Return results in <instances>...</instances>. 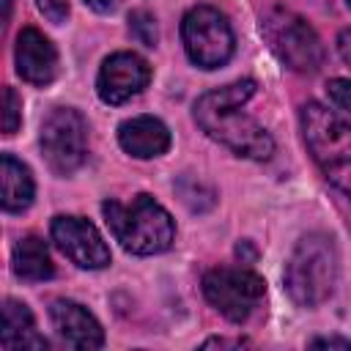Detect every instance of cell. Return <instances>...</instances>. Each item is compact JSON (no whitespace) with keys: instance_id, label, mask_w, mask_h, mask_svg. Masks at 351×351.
Segmentation results:
<instances>
[{"instance_id":"obj_1","label":"cell","mask_w":351,"mask_h":351,"mask_svg":"<svg viewBox=\"0 0 351 351\" xmlns=\"http://www.w3.org/2000/svg\"><path fill=\"white\" fill-rule=\"evenodd\" d=\"M255 80H236L230 85L206 90L197 96L192 115L214 143L225 145L236 156L263 162L274 154V140L252 115L244 112V104L255 96Z\"/></svg>"},{"instance_id":"obj_2","label":"cell","mask_w":351,"mask_h":351,"mask_svg":"<svg viewBox=\"0 0 351 351\" xmlns=\"http://www.w3.org/2000/svg\"><path fill=\"white\" fill-rule=\"evenodd\" d=\"M104 219L115 241L132 255H159L176 239V222L162 203L140 192L132 200H104Z\"/></svg>"},{"instance_id":"obj_3","label":"cell","mask_w":351,"mask_h":351,"mask_svg":"<svg viewBox=\"0 0 351 351\" xmlns=\"http://www.w3.org/2000/svg\"><path fill=\"white\" fill-rule=\"evenodd\" d=\"M299 129L324 178L351 197V123L335 110L307 101L299 107Z\"/></svg>"},{"instance_id":"obj_4","label":"cell","mask_w":351,"mask_h":351,"mask_svg":"<svg viewBox=\"0 0 351 351\" xmlns=\"http://www.w3.org/2000/svg\"><path fill=\"white\" fill-rule=\"evenodd\" d=\"M337 282V250L332 236L307 233L296 241L285 263V291L299 307H318Z\"/></svg>"},{"instance_id":"obj_5","label":"cell","mask_w":351,"mask_h":351,"mask_svg":"<svg viewBox=\"0 0 351 351\" xmlns=\"http://www.w3.org/2000/svg\"><path fill=\"white\" fill-rule=\"evenodd\" d=\"M261 36L269 44V49L293 71L313 74L324 66V44L313 25L299 16L291 8H269L261 16Z\"/></svg>"},{"instance_id":"obj_6","label":"cell","mask_w":351,"mask_h":351,"mask_svg":"<svg viewBox=\"0 0 351 351\" xmlns=\"http://www.w3.org/2000/svg\"><path fill=\"white\" fill-rule=\"evenodd\" d=\"M206 302L233 324L250 321L266 296V282L250 266H214L203 274Z\"/></svg>"},{"instance_id":"obj_7","label":"cell","mask_w":351,"mask_h":351,"mask_svg":"<svg viewBox=\"0 0 351 351\" xmlns=\"http://www.w3.org/2000/svg\"><path fill=\"white\" fill-rule=\"evenodd\" d=\"M186 58L197 69H219L233 58L236 36L228 16L214 5H192L181 19Z\"/></svg>"},{"instance_id":"obj_8","label":"cell","mask_w":351,"mask_h":351,"mask_svg":"<svg viewBox=\"0 0 351 351\" xmlns=\"http://www.w3.org/2000/svg\"><path fill=\"white\" fill-rule=\"evenodd\" d=\"M38 145L55 176H71L88 156V121L74 107H55L41 123Z\"/></svg>"},{"instance_id":"obj_9","label":"cell","mask_w":351,"mask_h":351,"mask_svg":"<svg viewBox=\"0 0 351 351\" xmlns=\"http://www.w3.org/2000/svg\"><path fill=\"white\" fill-rule=\"evenodd\" d=\"M52 241L80 269H104L110 263V247L99 228L77 214H58L49 222Z\"/></svg>"},{"instance_id":"obj_10","label":"cell","mask_w":351,"mask_h":351,"mask_svg":"<svg viewBox=\"0 0 351 351\" xmlns=\"http://www.w3.org/2000/svg\"><path fill=\"white\" fill-rule=\"evenodd\" d=\"M151 82V66L137 52H115L104 58L96 74V93L104 104H123Z\"/></svg>"},{"instance_id":"obj_11","label":"cell","mask_w":351,"mask_h":351,"mask_svg":"<svg viewBox=\"0 0 351 351\" xmlns=\"http://www.w3.org/2000/svg\"><path fill=\"white\" fill-rule=\"evenodd\" d=\"M49 318H52V326H55L58 337L66 346L82 348V351H90V348H101L104 346V329H101V324L80 302H74V299H55L52 307H49Z\"/></svg>"},{"instance_id":"obj_12","label":"cell","mask_w":351,"mask_h":351,"mask_svg":"<svg viewBox=\"0 0 351 351\" xmlns=\"http://www.w3.org/2000/svg\"><path fill=\"white\" fill-rule=\"evenodd\" d=\"M16 71L30 85H49L58 77V49L36 27H22L16 36Z\"/></svg>"},{"instance_id":"obj_13","label":"cell","mask_w":351,"mask_h":351,"mask_svg":"<svg viewBox=\"0 0 351 351\" xmlns=\"http://www.w3.org/2000/svg\"><path fill=\"white\" fill-rule=\"evenodd\" d=\"M118 143L134 159H154L167 154L170 129L154 115H134L118 126Z\"/></svg>"},{"instance_id":"obj_14","label":"cell","mask_w":351,"mask_h":351,"mask_svg":"<svg viewBox=\"0 0 351 351\" xmlns=\"http://www.w3.org/2000/svg\"><path fill=\"white\" fill-rule=\"evenodd\" d=\"M0 346L3 348H47V340L36 332V318L25 302H16V299L3 302Z\"/></svg>"},{"instance_id":"obj_15","label":"cell","mask_w":351,"mask_h":351,"mask_svg":"<svg viewBox=\"0 0 351 351\" xmlns=\"http://www.w3.org/2000/svg\"><path fill=\"white\" fill-rule=\"evenodd\" d=\"M0 184H3V208L8 214H19L30 208L36 184L25 162H19L14 154L0 156Z\"/></svg>"},{"instance_id":"obj_16","label":"cell","mask_w":351,"mask_h":351,"mask_svg":"<svg viewBox=\"0 0 351 351\" xmlns=\"http://www.w3.org/2000/svg\"><path fill=\"white\" fill-rule=\"evenodd\" d=\"M11 269L25 282H44L55 274V263L49 255V247L41 236H25L16 241L11 255Z\"/></svg>"},{"instance_id":"obj_17","label":"cell","mask_w":351,"mask_h":351,"mask_svg":"<svg viewBox=\"0 0 351 351\" xmlns=\"http://www.w3.org/2000/svg\"><path fill=\"white\" fill-rule=\"evenodd\" d=\"M129 30L143 47H154L156 44V19L148 11H132L129 14Z\"/></svg>"},{"instance_id":"obj_18","label":"cell","mask_w":351,"mask_h":351,"mask_svg":"<svg viewBox=\"0 0 351 351\" xmlns=\"http://www.w3.org/2000/svg\"><path fill=\"white\" fill-rule=\"evenodd\" d=\"M22 123V99L14 88H5V110H3V132L14 134Z\"/></svg>"},{"instance_id":"obj_19","label":"cell","mask_w":351,"mask_h":351,"mask_svg":"<svg viewBox=\"0 0 351 351\" xmlns=\"http://www.w3.org/2000/svg\"><path fill=\"white\" fill-rule=\"evenodd\" d=\"M326 93H329V101L337 104L340 110H348L351 112V80H343V77H335L326 82Z\"/></svg>"},{"instance_id":"obj_20","label":"cell","mask_w":351,"mask_h":351,"mask_svg":"<svg viewBox=\"0 0 351 351\" xmlns=\"http://www.w3.org/2000/svg\"><path fill=\"white\" fill-rule=\"evenodd\" d=\"M36 5L52 25H60L69 16V0H36Z\"/></svg>"},{"instance_id":"obj_21","label":"cell","mask_w":351,"mask_h":351,"mask_svg":"<svg viewBox=\"0 0 351 351\" xmlns=\"http://www.w3.org/2000/svg\"><path fill=\"white\" fill-rule=\"evenodd\" d=\"M310 348H351V340H346V337H313Z\"/></svg>"},{"instance_id":"obj_22","label":"cell","mask_w":351,"mask_h":351,"mask_svg":"<svg viewBox=\"0 0 351 351\" xmlns=\"http://www.w3.org/2000/svg\"><path fill=\"white\" fill-rule=\"evenodd\" d=\"M337 52H340V58L351 66V27L337 36Z\"/></svg>"},{"instance_id":"obj_23","label":"cell","mask_w":351,"mask_h":351,"mask_svg":"<svg viewBox=\"0 0 351 351\" xmlns=\"http://www.w3.org/2000/svg\"><path fill=\"white\" fill-rule=\"evenodd\" d=\"M118 3H121V0H85V5H90V8L99 11V14H110V11H115Z\"/></svg>"},{"instance_id":"obj_24","label":"cell","mask_w":351,"mask_h":351,"mask_svg":"<svg viewBox=\"0 0 351 351\" xmlns=\"http://www.w3.org/2000/svg\"><path fill=\"white\" fill-rule=\"evenodd\" d=\"M244 340H225V337H211V340H206L203 346H241Z\"/></svg>"},{"instance_id":"obj_25","label":"cell","mask_w":351,"mask_h":351,"mask_svg":"<svg viewBox=\"0 0 351 351\" xmlns=\"http://www.w3.org/2000/svg\"><path fill=\"white\" fill-rule=\"evenodd\" d=\"M8 11H11V0H5V16H8Z\"/></svg>"},{"instance_id":"obj_26","label":"cell","mask_w":351,"mask_h":351,"mask_svg":"<svg viewBox=\"0 0 351 351\" xmlns=\"http://www.w3.org/2000/svg\"><path fill=\"white\" fill-rule=\"evenodd\" d=\"M348 5H351V0H348Z\"/></svg>"}]
</instances>
